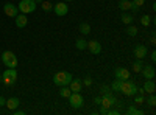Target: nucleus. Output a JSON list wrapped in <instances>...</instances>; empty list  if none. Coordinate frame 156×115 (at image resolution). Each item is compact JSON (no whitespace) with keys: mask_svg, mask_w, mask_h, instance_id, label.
<instances>
[{"mask_svg":"<svg viewBox=\"0 0 156 115\" xmlns=\"http://www.w3.org/2000/svg\"><path fill=\"white\" fill-rule=\"evenodd\" d=\"M3 12H5L8 17H16L19 14V8H17V5L8 2V3L3 5Z\"/></svg>","mask_w":156,"mask_h":115,"instance_id":"9","label":"nucleus"},{"mask_svg":"<svg viewBox=\"0 0 156 115\" xmlns=\"http://www.w3.org/2000/svg\"><path fill=\"white\" fill-rule=\"evenodd\" d=\"M2 62L8 69H16L17 67V58L12 52H3L2 53Z\"/></svg>","mask_w":156,"mask_h":115,"instance_id":"5","label":"nucleus"},{"mask_svg":"<svg viewBox=\"0 0 156 115\" xmlns=\"http://www.w3.org/2000/svg\"><path fill=\"white\" fill-rule=\"evenodd\" d=\"M108 92H111V89H109V86H106V84H103V86L100 87V93L103 95V93H108Z\"/></svg>","mask_w":156,"mask_h":115,"instance_id":"31","label":"nucleus"},{"mask_svg":"<svg viewBox=\"0 0 156 115\" xmlns=\"http://www.w3.org/2000/svg\"><path fill=\"white\" fill-rule=\"evenodd\" d=\"M69 103H70V106L73 109H80L84 104V98H83V95L80 92H72L69 95Z\"/></svg>","mask_w":156,"mask_h":115,"instance_id":"6","label":"nucleus"},{"mask_svg":"<svg viewBox=\"0 0 156 115\" xmlns=\"http://www.w3.org/2000/svg\"><path fill=\"white\" fill-rule=\"evenodd\" d=\"M72 93V90L69 89V86H62L61 87V90H59V95L62 96V98H69V95Z\"/></svg>","mask_w":156,"mask_h":115,"instance_id":"24","label":"nucleus"},{"mask_svg":"<svg viewBox=\"0 0 156 115\" xmlns=\"http://www.w3.org/2000/svg\"><path fill=\"white\" fill-rule=\"evenodd\" d=\"M69 89L72 92H81V89H83V81L81 79H73L72 78V81H70V84H69Z\"/></svg>","mask_w":156,"mask_h":115,"instance_id":"15","label":"nucleus"},{"mask_svg":"<svg viewBox=\"0 0 156 115\" xmlns=\"http://www.w3.org/2000/svg\"><path fill=\"white\" fill-rule=\"evenodd\" d=\"M150 58H151V61L154 62V61H156V52H151V53H150Z\"/></svg>","mask_w":156,"mask_h":115,"instance_id":"37","label":"nucleus"},{"mask_svg":"<svg viewBox=\"0 0 156 115\" xmlns=\"http://www.w3.org/2000/svg\"><path fill=\"white\" fill-rule=\"evenodd\" d=\"M119 8L122 11H126L131 8V0H120V3H119Z\"/></svg>","mask_w":156,"mask_h":115,"instance_id":"25","label":"nucleus"},{"mask_svg":"<svg viewBox=\"0 0 156 115\" xmlns=\"http://www.w3.org/2000/svg\"><path fill=\"white\" fill-rule=\"evenodd\" d=\"M34 2H36V3H42V2H44V0H34Z\"/></svg>","mask_w":156,"mask_h":115,"instance_id":"41","label":"nucleus"},{"mask_svg":"<svg viewBox=\"0 0 156 115\" xmlns=\"http://www.w3.org/2000/svg\"><path fill=\"white\" fill-rule=\"evenodd\" d=\"M62 2H73V0H62Z\"/></svg>","mask_w":156,"mask_h":115,"instance_id":"42","label":"nucleus"},{"mask_svg":"<svg viewBox=\"0 0 156 115\" xmlns=\"http://www.w3.org/2000/svg\"><path fill=\"white\" fill-rule=\"evenodd\" d=\"M120 92H122L125 96H134V95L137 93V86L128 78V79L122 81V89H120Z\"/></svg>","mask_w":156,"mask_h":115,"instance_id":"2","label":"nucleus"},{"mask_svg":"<svg viewBox=\"0 0 156 115\" xmlns=\"http://www.w3.org/2000/svg\"><path fill=\"white\" fill-rule=\"evenodd\" d=\"M75 47H76L78 50H84V48L87 47V41H84L83 37H80V39L75 41Z\"/></svg>","mask_w":156,"mask_h":115,"instance_id":"21","label":"nucleus"},{"mask_svg":"<svg viewBox=\"0 0 156 115\" xmlns=\"http://www.w3.org/2000/svg\"><path fill=\"white\" fill-rule=\"evenodd\" d=\"M150 96L147 98V104L150 106V107H154L156 106V96H154V93H148Z\"/></svg>","mask_w":156,"mask_h":115,"instance_id":"27","label":"nucleus"},{"mask_svg":"<svg viewBox=\"0 0 156 115\" xmlns=\"http://www.w3.org/2000/svg\"><path fill=\"white\" fill-rule=\"evenodd\" d=\"M19 104H20V100H19V98H16V96H12V98L6 100V103H5V106H6L9 110L17 109V107H19Z\"/></svg>","mask_w":156,"mask_h":115,"instance_id":"16","label":"nucleus"},{"mask_svg":"<svg viewBox=\"0 0 156 115\" xmlns=\"http://www.w3.org/2000/svg\"><path fill=\"white\" fill-rule=\"evenodd\" d=\"M129 9L134 11V12H137V11H139V6H137V5H134V3L131 2V8H129Z\"/></svg>","mask_w":156,"mask_h":115,"instance_id":"34","label":"nucleus"},{"mask_svg":"<svg viewBox=\"0 0 156 115\" xmlns=\"http://www.w3.org/2000/svg\"><path fill=\"white\" fill-rule=\"evenodd\" d=\"M5 103H6V100L3 96H0V106H5Z\"/></svg>","mask_w":156,"mask_h":115,"instance_id":"38","label":"nucleus"},{"mask_svg":"<svg viewBox=\"0 0 156 115\" xmlns=\"http://www.w3.org/2000/svg\"><path fill=\"white\" fill-rule=\"evenodd\" d=\"M94 103L100 106V103H101V96H95V98H94Z\"/></svg>","mask_w":156,"mask_h":115,"instance_id":"35","label":"nucleus"},{"mask_svg":"<svg viewBox=\"0 0 156 115\" xmlns=\"http://www.w3.org/2000/svg\"><path fill=\"white\" fill-rule=\"evenodd\" d=\"M36 2L34 0H20L17 8L19 11L22 12V14H30V12H34L36 11Z\"/></svg>","mask_w":156,"mask_h":115,"instance_id":"3","label":"nucleus"},{"mask_svg":"<svg viewBox=\"0 0 156 115\" xmlns=\"http://www.w3.org/2000/svg\"><path fill=\"white\" fill-rule=\"evenodd\" d=\"M83 84H84V86H92V78H90V76H86L84 81H83Z\"/></svg>","mask_w":156,"mask_h":115,"instance_id":"32","label":"nucleus"},{"mask_svg":"<svg viewBox=\"0 0 156 115\" xmlns=\"http://www.w3.org/2000/svg\"><path fill=\"white\" fill-rule=\"evenodd\" d=\"M134 101H136V103H144V101H145V95H142V93H136L134 95Z\"/></svg>","mask_w":156,"mask_h":115,"instance_id":"29","label":"nucleus"},{"mask_svg":"<svg viewBox=\"0 0 156 115\" xmlns=\"http://www.w3.org/2000/svg\"><path fill=\"white\" fill-rule=\"evenodd\" d=\"M126 34L128 36H136L137 34V28L134 27V25H131V23H129V25H126Z\"/></svg>","mask_w":156,"mask_h":115,"instance_id":"26","label":"nucleus"},{"mask_svg":"<svg viewBox=\"0 0 156 115\" xmlns=\"http://www.w3.org/2000/svg\"><path fill=\"white\" fill-rule=\"evenodd\" d=\"M140 23L144 25V27H148V25L151 23V17L150 16H142L140 17Z\"/></svg>","mask_w":156,"mask_h":115,"instance_id":"28","label":"nucleus"},{"mask_svg":"<svg viewBox=\"0 0 156 115\" xmlns=\"http://www.w3.org/2000/svg\"><path fill=\"white\" fill-rule=\"evenodd\" d=\"M17 81V72L16 69H6L2 75V83L5 86H12Z\"/></svg>","mask_w":156,"mask_h":115,"instance_id":"4","label":"nucleus"},{"mask_svg":"<svg viewBox=\"0 0 156 115\" xmlns=\"http://www.w3.org/2000/svg\"><path fill=\"white\" fill-rule=\"evenodd\" d=\"M70 81H72V73H69V72H58L53 75V84L55 86H59V87L69 86Z\"/></svg>","mask_w":156,"mask_h":115,"instance_id":"1","label":"nucleus"},{"mask_svg":"<svg viewBox=\"0 0 156 115\" xmlns=\"http://www.w3.org/2000/svg\"><path fill=\"white\" fill-rule=\"evenodd\" d=\"M86 48H87L92 55H100V53H101V44H100L98 41H89Z\"/></svg>","mask_w":156,"mask_h":115,"instance_id":"10","label":"nucleus"},{"mask_svg":"<svg viewBox=\"0 0 156 115\" xmlns=\"http://www.w3.org/2000/svg\"><path fill=\"white\" fill-rule=\"evenodd\" d=\"M51 9H53V12H55L56 16L61 17V16H66L67 12H69V5H67V2H58V3L53 5V8H51Z\"/></svg>","mask_w":156,"mask_h":115,"instance_id":"7","label":"nucleus"},{"mask_svg":"<svg viewBox=\"0 0 156 115\" xmlns=\"http://www.w3.org/2000/svg\"><path fill=\"white\" fill-rule=\"evenodd\" d=\"M122 23H125V25H129V23H133V20H134V17L131 16V14H128V12H122Z\"/></svg>","mask_w":156,"mask_h":115,"instance_id":"18","label":"nucleus"},{"mask_svg":"<svg viewBox=\"0 0 156 115\" xmlns=\"http://www.w3.org/2000/svg\"><path fill=\"white\" fill-rule=\"evenodd\" d=\"M134 56L137 59H144L147 56V47L145 45H142V44H137L134 47Z\"/></svg>","mask_w":156,"mask_h":115,"instance_id":"12","label":"nucleus"},{"mask_svg":"<svg viewBox=\"0 0 156 115\" xmlns=\"http://www.w3.org/2000/svg\"><path fill=\"white\" fill-rule=\"evenodd\" d=\"M142 89L145 90V93H154V90H156V84H154L153 79H147Z\"/></svg>","mask_w":156,"mask_h":115,"instance_id":"17","label":"nucleus"},{"mask_svg":"<svg viewBox=\"0 0 156 115\" xmlns=\"http://www.w3.org/2000/svg\"><path fill=\"white\" fill-rule=\"evenodd\" d=\"M41 5H42V9H44L45 12H47V11H51V8H53V5H51L50 2H45V0H44Z\"/></svg>","mask_w":156,"mask_h":115,"instance_id":"30","label":"nucleus"},{"mask_svg":"<svg viewBox=\"0 0 156 115\" xmlns=\"http://www.w3.org/2000/svg\"><path fill=\"white\" fill-rule=\"evenodd\" d=\"M100 113H101V115H108V109H106V107H101V109H100Z\"/></svg>","mask_w":156,"mask_h":115,"instance_id":"36","label":"nucleus"},{"mask_svg":"<svg viewBox=\"0 0 156 115\" xmlns=\"http://www.w3.org/2000/svg\"><path fill=\"white\" fill-rule=\"evenodd\" d=\"M140 73H142V76H144L145 79H153L154 75H156V70H154L153 66H144L142 70H140Z\"/></svg>","mask_w":156,"mask_h":115,"instance_id":"11","label":"nucleus"},{"mask_svg":"<svg viewBox=\"0 0 156 115\" xmlns=\"http://www.w3.org/2000/svg\"><path fill=\"white\" fill-rule=\"evenodd\" d=\"M114 103H115V98H114L112 92H108V93H103V95H101V103H100L101 107L109 109V107L114 106Z\"/></svg>","mask_w":156,"mask_h":115,"instance_id":"8","label":"nucleus"},{"mask_svg":"<svg viewBox=\"0 0 156 115\" xmlns=\"http://www.w3.org/2000/svg\"><path fill=\"white\" fill-rule=\"evenodd\" d=\"M120 89H122V79H114L112 81V84H111V90H114V92H120Z\"/></svg>","mask_w":156,"mask_h":115,"instance_id":"20","label":"nucleus"},{"mask_svg":"<svg viewBox=\"0 0 156 115\" xmlns=\"http://www.w3.org/2000/svg\"><path fill=\"white\" fill-rule=\"evenodd\" d=\"M12 112H14L16 115H23V110H16V109H14V110H12Z\"/></svg>","mask_w":156,"mask_h":115,"instance_id":"39","label":"nucleus"},{"mask_svg":"<svg viewBox=\"0 0 156 115\" xmlns=\"http://www.w3.org/2000/svg\"><path fill=\"white\" fill-rule=\"evenodd\" d=\"M126 113H128V115H144V110L136 109L134 106H129V107L126 109Z\"/></svg>","mask_w":156,"mask_h":115,"instance_id":"22","label":"nucleus"},{"mask_svg":"<svg viewBox=\"0 0 156 115\" xmlns=\"http://www.w3.org/2000/svg\"><path fill=\"white\" fill-rule=\"evenodd\" d=\"M14 19H16V27L17 28H25V27H27V23H28L27 14H22V12H20V14H17Z\"/></svg>","mask_w":156,"mask_h":115,"instance_id":"13","label":"nucleus"},{"mask_svg":"<svg viewBox=\"0 0 156 115\" xmlns=\"http://www.w3.org/2000/svg\"><path fill=\"white\" fill-rule=\"evenodd\" d=\"M80 33H81L83 36H87V34L90 33V25H89V23H86V22L80 23Z\"/></svg>","mask_w":156,"mask_h":115,"instance_id":"19","label":"nucleus"},{"mask_svg":"<svg viewBox=\"0 0 156 115\" xmlns=\"http://www.w3.org/2000/svg\"><path fill=\"white\" fill-rule=\"evenodd\" d=\"M0 83H2V75H0Z\"/></svg>","mask_w":156,"mask_h":115,"instance_id":"43","label":"nucleus"},{"mask_svg":"<svg viewBox=\"0 0 156 115\" xmlns=\"http://www.w3.org/2000/svg\"><path fill=\"white\" fill-rule=\"evenodd\" d=\"M150 42H151V44H156V39H154V36H151V39H150Z\"/></svg>","mask_w":156,"mask_h":115,"instance_id":"40","label":"nucleus"},{"mask_svg":"<svg viewBox=\"0 0 156 115\" xmlns=\"http://www.w3.org/2000/svg\"><path fill=\"white\" fill-rule=\"evenodd\" d=\"M133 3H134V5H137V6L140 8L142 5H144V3H145V0H133Z\"/></svg>","mask_w":156,"mask_h":115,"instance_id":"33","label":"nucleus"},{"mask_svg":"<svg viewBox=\"0 0 156 115\" xmlns=\"http://www.w3.org/2000/svg\"><path fill=\"white\" fill-rule=\"evenodd\" d=\"M114 75H115V78H117V79L125 81V79L129 78V70H126V69H123V67H119V69H115Z\"/></svg>","mask_w":156,"mask_h":115,"instance_id":"14","label":"nucleus"},{"mask_svg":"<svg viewBox=\"0 0 156 115\" xmlns=\"http://www.w3.org/2000/svg\"><path fill=\"white\" fill-rule=\"evenodd\" d=\"M142 67H144V62H142V59H137V61L133 64V72H134V73H140Z\"/></svg>","mask_w":156,"mask_h":115,"instance_id":"23","label":"nucleus"}]
</instances>
